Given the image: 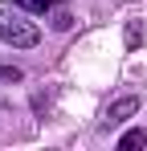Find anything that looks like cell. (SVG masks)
I'll return each instance as SVG.
<instances>
[{
  "label": "cell",
  "mask_w": 147,
  "mask_h": 151,
  "mask_svg": "<svg viewBox=\"0 0 147 151\" xmlns=\"http://www.w3.org/2000/svg\"><path fill=\"white\" fill-rule=\"evenodd\" d=\"M0 41L21 45V49H33V45L41 41V33L29 25V21H8V17H0Z\"/></svg>",
  "instance_id": "obj_1"
},
{
  "label": "cell",
  "mask_w": 147,
  "mask_h": 151,
  "mask_svg": "<svg viewBox=\"0 0 147 151\" xmlns=\"http://www.w3.org/2000/svg\"><path fill=\"white\" fill-rule=\"evenodd\" d=\"M135 110H139V98H119L115 106H110V114H106V119H110V123H122V119H131Z\"/></svg>",
  "instance_id": "obj_2"
},
{
  "label": "cell",
  "mask_w": 147,
  "mask_h": 151,
  "mask_svg": "<svg viewBox=\"0 0 147 151\" xmlns=\"http://www.w3.org/2000/svg\"><path fill=\"white\" fill-rule=\"evenodd\" d=\"M49 17H53L49 25L57 29V33H66V29L74 25V12H70V8H61V4H53V8H49Z\"/></svg>",
  "instance_id": "obj_3"
},
{
  "label": "cell",
  "mask_w": 147,
  "mask_h": 151,
  "mask_svg": "<svg viewBox=\"0 0 147 151\" xmlns=\"http://www.w3.org/2000/svg\"><path fill=\"white\" fill-rule=\"evenodd\" d=\"M119 147L122 151H131V147H147V127H135V131H127L119 139Z\"/></svg>",
  "instance_id": "obj_4"
},
{
  "label": "cell",
  "mask_w": 147,
  "mask_h": 151,
  "mask_svg": "<svg viewBox=\"0 0 147 151\" xmlns=\"http://www.w3.org/2000/svg\"><path fill=\"white\" fill-rule=\"evenodd\" d=\"M12 4H17V8H29V12H49L57 0H12Z\"/></svg>",
  "instance_id": "obj_5"
},
{
  "label": "cell",
  "mask_w": 147,
  "mask_h": 151,
  "mask_svg": "<svg viewBox=\"0 0 147 151\" xmlns=\"http://www.w3.org/2000/svg\"><path fill=\"white\" fill-rule=\"evenodd\" d=\"M0 82H24V74L17 65H0Z\"/></svg>",
  "instance_id": "obj_6"
},
{
  "label": "cell",
  "mask_w": 147,
  "mask_h": 151,
  "mask_svg": "<svg viewBox=\"0 0 147 151\" xmlns=\"http://www.w3.org/2000/svg\"><path fill=\"white\" fill-rule=\"evenodd\" d=\"M0 106H4V98H0Z\"/></svg>",
  "instance_id": "obj_7"
}]
</instances>
